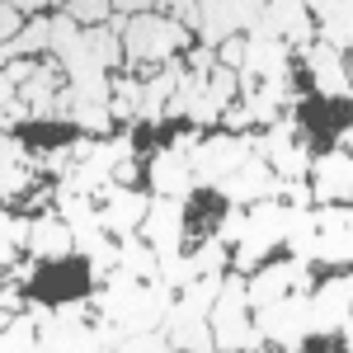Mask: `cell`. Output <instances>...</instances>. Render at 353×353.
Here are the masks:
<instances>
[{"label": "cell", "instance_id": "cell-16", "mask_svg": "<svg viewBox=\"0 0 353 353\" xmlns=\"http://www.w3.org/2000/svg\"><path fill=\"white\" fill-rule=\"evenodd\" d=\"M311 14L321 19V38L330 48L349 52L353 48V0H306Z\"/></svg>", "mask_w": 353, "mask_h": 353}, {"label": "cell", "instance_id": "cell-14", "mask_svg": "<svg viewBox=\"0 0 353 353\" xmlns=\"http://www.w3.org/2000/svg\"><path fill=\"white\" fill-rule=\"evenodd\" d=\"M151 184L170 198H189L198 189V174H193V161L189 151H179V146H161L156 151V161H151Z\"/></svg>", "mask_w": 353, "mask_h": 353}, {"label": "cell", "instance_id": "cell-18", "mask_svg": "<svg viewBox=\"0 0 353 353\" xmlns=\"http://www.w3.org/2000/svg\"><path fill=\"white\" fill-rule=\"evenodd\" d=\"M118 250H123V269L137 273V278H161V254H156V245L146 241L141 231H132V236H118Z\"/></svg>", "mask_w": 353, "mask_h": 353}, {"label": "cell", "instance_id": "cell-5", "mask_svg": "<svg viewBox=\"0 0 353 353\" xmlns=\"http://www.w3.org/2000/svg\"><path fill=\"white\" fill-rule=\"evenodd\" d=\"M217 193L226 198V203L250 208V203H259V198H283V174H278L264 156H250L236 174H226V179H221Z\"/></svg>", "mask_w": 353, "mask_h": 353}, {"label": "cell", "instance_id": "cell-24", "mask_svg": "<svg viewBox=\"0 0 353 353\" xmlns=\"http://www.w3.org/2000/svg\"><path fill=\"white\" fill-rule=\"evenodd\" d=\"M5 349H38V316H5Z\"/></svg>", "mask_w": 353, "mask_h": 353}, {"label": "cell", "instance_id": "cell-32", "mask_svg": "<svg viewBox=\"0 0 353 353\" xmlns=\"http://www.w3.org/2000/svg\"><path fill=\"white\" fill-rule=\"evenodd\" d=\"M283 198H288V208H316V189L306 179H283Z\"/></svg>", "mask_w": 353, "mask_h": 353}, {"label": "cell", "instance_id": "cell-8", "mask_svg": "<svg viewBox=\"0 0 353 353\" xmlns=\"http://www.w3.org/2000/svg\"><path fill=\"white\" fill-rule=\"evenodd\" d=\"M292 43L269 38V33H245V66H241V85L250 81H278L292 71Z\"/></svg>", "mask_w": 353, "mask_h": 353}, {"label": "cell", "instance_id": "cell-37", "mask_svg": "<svg viewBox=\"0 0 353 353\" xmlns=\"http://www.w3.org/2000/svg\"><path fill=\"white\" fill-rule=\"evenodd\" d=\"M113 184H128V189L137 184V165H132V156H128V161H118V170H113Z\"/></svg>", "mask_w": 353, "mask_h": 353}, {"label": "cell", "instance_id": "cell-26", "mask_svg": "<svg viewBox=\"0 0 353 353\" xmlns=\"http://www.w3.org/2000/svg\"><path fill=\"white\" fill-rule=\"evenodd\" d=\"M66 14L76 24L94 28V24H109L113 19V0H66Z\"/></svg>", "mask_w": 353, "mask_h": 353}, {"label": "cell", "instance_id": "cell-31", "mask_svg": "<svg viewBox=\"0 0 353 353\" xmlns=\"http://www.w3.org/2000/svg\"><path fill=\"white\" fill-rule=\"evenodd\" d=\"M24 33V10L14 5V0H0V38L10 43V38H19Z\"/></svg>", "mask_w": 353, "mask_h": 353}, {"label": "cell", "instance_id": "cell-36", "mask_svg": "<svg viewBox=\"0 0 353 353\" xmlns=\"http://www.w3.org/2000/svg\"><path fill=\"white\" fill-rule=\"evenodd\" d=\"M217 57H221V66L241 71V66H245V38H226V43L217 48Z\"/></svg>", "mask_w": 353, "mask_h": 353}, {"label": "cell", "instance_id": "cell-15", "mask_svg": "<svg viewBox=\"0 0 353 353\" xmlns=\"http://www.w3.org/2000/svg\"><path fill=\"white\" fill-rule=\"evenodd\" d=\"M28 254L33 259H66V254H76V231H71V221L61 217V212H48V217L33 221V241H28Z\"/></svg>", "mask_w": 353, "mask_h": 353}, {"label": "cell", "instance_id": "cell-25", "mask_svg": "<svg viewBox=\"0 0 353 353\" xmlns=\"http://www.w3.org/2000/svg\"><path fill=\"white\" fill-rule=\"evenodd\" d=\"M193 259H198V273H226V264H231V254H226V241H221L217 231H212L208 241H198Z\"/></svg>", "mask_w": 353, "mask_h": 353}, {"label": "cell", "instance_id": "cell-13", "mask_svg": "<svg viewBox=\"0 0 353 353\" xmlns=\"http://www.w3.org/2000/svg\"><path fill=\"white\" fill-rule=\"evenodd\" d=\"M259 33L292 43L297 52L311 48V5H306V0H269V19H264Z\"/></svg>", "mask_w": 353, "mask_h": 353}, {"label": "cell", "instance_id": "cell-12", "mask_svg": "<svg viewBox=\"0 0 353 353\" xmlns=\"http://www.w3.org/2000/svg\"><path fill=\"white\" fill-rule=\"evenodd\" d=\"M311 174H316V203H353V156H349V146L316 156V161H311Z\"/></svg>", "mask_w": 353, "mask_h": 353}, {"label": "cell", "instance_id": "cell-9", "mask_svg": "<svg viewBox=\"0 0 353 353\" xmlns=\"http://www.w3.org/2000/svg\"><path fill=\"white\" fill-rule=\"evenodd\" d=\"M99 198H104L99 221H104L109 236H132V231H141V221H146V212H151V198L128 189V184H109Z\"/></svg>", "mask_w": 353, "mask_h": 353}, {"label": "cell", "instance_id": "cell-40", "mask_svg": "<svg viewBox=\"0 0 353 353\" xmlns=\"http://www.w3.org/2000/svg\"><path fill=\"white\" fill-rule=\"evenodd\" d=\"M339 146H349V151H353V128H349L344 137H339Z\"/></svg>", "mask_w": 353, "mask_h": 353}, {"label": "cell", "instance_id": "cell-29", "mask_svg": "<svg viewBox=\"0 0 353 353\" xmlns=\"http://www.w3.org/2000/svg\"><path fill=\"white\" fill-rule=\"evenodd\" d=\"M245 231H250V208L231 203V208H226V217L217 221V236H221L226 245H241V241H245Z\"/></svg>", "mask_w": 353, "mask_h": 353}, {"label": "cell", "instance_id": "cell-10", "mask_svg": "<svg viewBox=\"0 0 353 353\" xmlns=\"http://www.w3.org/2000/svg\"><path fill=\"white\" fill-rule=\"evenodd\" d=\"M301 61H306V71H311V81H316V94L344 99V94L353 90V76H349V66H344V52L330 48L325 38L311 43V48H301Z\"/></svg>", "mask_w": 353, "mask_h": 353}, {"label": "cell", "instance_id": "cell-3", "mask_svg": "<svg viewBox=\"0 0 353 353\" xmlns=\"http://www.w3.org/2000/svg\"><path fill=\"white\" fill-rule=\"evenodd\" d=\"M254 325L278 349H301L311 334V292H288L269 306H254Z\"/></svg>", "mask_w": 353, "mask_h": 353}, {"label": "cell", "instance_id": "cell-19", "mask_svg": "<svg viewBox=\"0 0 353 353\" xmlns=\"http://www.w3.org/2000/svg\"><path fill=\"white\" fill-rule=\"evenodd\" d=\"M38 52H52V19H43V14H33L24 24V33L0 48L5 61H14V57H38Z\"/></svg>", "mask_w": 353, "mask_h": 353}, {"label": "cell", "instance_id": "cell-11", "mask_svg": "<svg viewBox=\"0 0 353 353\" xmlns=\"http://www.w3.org/2000/svg\"><path fill=\"white\" fill-rule=\"evenodd\" d=\"M349 316H353V273H334L311 297V330L316 334H339V325Z\"/></svg>", "mask_w": 353, "mask_h": 353}, {"label": "cell", "instance_id": "cell-2", "mask_svg": "<svg viewBox=\"0 0 353 353\" xmlns=\"http://www.w3.org/2000/svg\"><path fill=\"white\" fill-rule=\"evenodd\" d=\"M250 156H259V137L254 132H217V137H203L189 151L198 184H212V189H217L226 174H236Z\"/></svg>", "mask_w": 353, "mask_h": 353}, {"label": "cell", "instance_id": "cell-34", "mask_svg": "<svg viewBox=\"0 0 353 353\" xmlns=\"http://www.w3.org/2000/svg\"><path fill=\"white\" fill-rule=\"evenodd\" d=\"M165 14L179 19L184 28H198V0H165Z\"/></svg>", "mask_w": 353, "mask_h": 353}, {"label": "cell", "instance_id": "cell-6", "mask_svg": "<svg viewBox=\"0 0 353 353\" xmlns=\"http://www.w3.org/2000/svg\"><path fill=\"white\" fill-rule=\"evenodd\" d=\"M184 221H189L184 198L156 193V198H151V212H146V221H141V236L156 245V254H161V259H170V254H179V250H184Z\"/></svg>", "mask_w": 353, "mask_h": 353}, {"label": "cell", "instance_id": "cell-7", "mask_svg": "<svg viewBox=\"0 0 353 353\" xmlns=\"http://www.w3.org/2000/svg\"><path fill=\"white\" fill-rule=\"evenodd\" d=\"M288 292H311V264L297 259V254L283 259V264H264V269L250 278V311L288 297Z\"/></svg>", "mask_w": 353, "mask_h": 353}, {"label": "cell", "instance_id": "cell-23", "mask_svg": "<svg viewBox=\"0 0 353 353\" xmlns=\"http://www.w3.org/2000/svg\"><path fill=\"white\" fill-rule=\"evenodd\" d=\"M193 278H198V259H193V254L179 250V254L161 259V283H165V288H174V292H179V288H189Z\"/></svg>", "mask_w": 353, "mask_h": 353}, {"label": "cell", "instance_id": "cell-41", "mask_svg": "<svg viewBox=\"0 0 353 353\" xmlns=\"http://www.w3.org/2000/svg\"><path fill=\"white\" fill-rule=\"evenodd\" d=\"M52 5H61V10H66V0H52Z\"/></svg>", "mask_w": 353, "mask_h": 353}, {"label": "cell", "instance_id": "cell-33", "mask_svg": "<svg viewBox=\"0 0 353 353\" xmlns=\"http://www.w3.org/2000/svg\"><path fill=\"white\" fill-rule=\"evenodd\" d=\"M221 123H226V132H250L254 128V113H250V104H226Z\"/></svg>", "mask_w": 353, "mask_h": 353}, {"label": "cell", "instance_id": "cell-1", "mask_svg": "<svg viewBox=\"0 0 353 353\" xmlns=\"http://www.w3.org/2000/svg\"><path fill=\"white\" fill-rule=\"evenodd\" d=\"M123 48H128L132 66H165L174 52L189 48V28L179 24V19H170V14H161V10H146V14L128 19Z\"/></svg>", "mask_w": 353, "mask_h": 353}, {"label": "cell", "instance_id": "cell-22", "mask_svg": "<svg viewBox=\"0 0 353 353\" xmlns=\"http://www.w3.org/2000/svg\"><path fill=\"white\" fill-rule=\"evenodd\" d=\"M141 90H146V81H137V76H118L113 81V118H128L132 123L137 113H141Z\"/></svg>", "mask_w": 353, "mask_h": 353}, {"label": "cell", "instance_id": "cell-27", "mask_svg": "<svg viewBox=\"0 0 353 353\" xmlns=\"http://www.w3.org/2000/svg\"><path fill=\"white\" fill-rule=\"evenodd\" d=\"M81 132L90 137H109L113 132V109L109 104H85V109H76V118H71Z\"/></svg>", "mask_w": 353, "mask_h": 353}, {"label": "cell", "instance_id": "cell-42", "mask_svg": "<svg viewBox=\"0 0 353 353\" xmlns=\"http://www.w3.org/2000/svg\"><path fill=\"white\" fill-rule=\"evenodd\" d=\"M349 52H353V48H349Z\"/></svg>", "mask_w": 353, "mask_h": 353}, {"label": "cell", "instance_id": "cell-17", "mask_svg": "<svg viewBox=\"0 0 353 353\" xmlns=\"http://www.w3.org/2000/svg\"><path fill=\"white\" fill-rule=\"evenodd\" d=\"M198 33H203L208 48H221L226 38H236L241 24H236L231 0H198Z\"/></svg>", "mask_w": 353, "mask_h": 353}, {"label": "cell", "instance_id": "cell-39", "mask_svg": "<svg viewBox=\"0 0 353 353\" xmlns=\"http://www.w3.org/2000/svg\"><path fill=\"white\" fill-rule=\"evenodd\" d=\"M14 5H19V10H24V14H38V10H43V5H48V0H14Z\"/></svg>", "mask_w": 353, "mask_h": 353}, {"label": "cell", "instance_id": "cell-20", "mask_svg": "<svg viewBox=\"0 0 353 353\" xmlns=\"http://www.w3.org/2000/svg\"><path fill=\"white\" fill-rule=\"evenodd\" d=\"M85 52L94 57L104 71L109 66H118V61H128V48H123V33L113 24H94V28H85Z\"/></svg>", "mask_w": 353, "mask_h": 353}, {"label": "cell", "instance_id": "cell-4", "mask_svg": "<svg viewBox=\"0 0 353 353\" xmlns=\"http://www.w3.org/2000/svg\"><path fill=\"white\" fill-rule=\"evenodd\" d=\"M259 156H264L283 179H306V174H311V161H316V156L306 151V141H301L292 118L269 123V132L259 137Z\"/></svg>", "mask_w": 353, "mask_h": 353}, {"label": "cell", "instance_id": "cell-21", "mask_svg": "<svg viewBox=\"0 0 353 353\" xmlns=\"http://www.w3.org/2000/svg\"><path fill=\"white\" fill-rule=\"evenodd\" d=\"M28 241H33V221L5 212V221H0V264L14 269V250H28Z\"/></svg>", "mask_w": 353, "mask_h": 353}, {"label": "cell", "instance_id": "cell-30", "mask_svg": "<svg viewBox=\"0 0 353 353\" xmlns=\"http://www.w3.org/2000/svg\"><path fill=\"white\" fill-rule=\"evenodd\" d=\"M231 10H236L241 33H259L264 19H269V0H231Z\"/></svg>", "mask_w": 353, "mask_h": 353}, {"label": "cell", "instance_id": "cell-35", "mask_svg": "<svg viewBox=\"0 0 353 353\" xmlns=\"http://www.w3.org/2000/svg\"><path fill=\"white\" fill-rule=\"evenodd\" d=\"M189 66H193V71H198V76H212V71H217V66H221L217 48H208V43H203V48H193V52H189Z\"/></svg>", "mask_w": 353, "mask_h": 353}, {"label": "cell", "instance_id": "cell-28", "mask_svg": "<svg viewBox=\"0 0 353 353\" xmlns=\"http://www.w3.org/2000/svg\"><path fill=\"white\" fill-rule=\"evenodd\" d=\"M236 90H241V71H231V66H217V71L208 76V94L217 99L221 109L236 104Z\"/></svg>", "mask_w": 353, "mask_h": 353}, {"label": "cell", "instance_id": "cell-38", "mask_svg": "<svg viewBox=\"0 0 353 353\" xmlns=\"http://www.w3.org/2000/svg\"><path fill=\"white\" fill-rule=\"evenodd\" d=\"M10 273H14V278H19V283H28V278H33V273H38V264H14V269H10Z\"/></svg>", "mask_w": 353, "mask_h": 353}]
</instances>
